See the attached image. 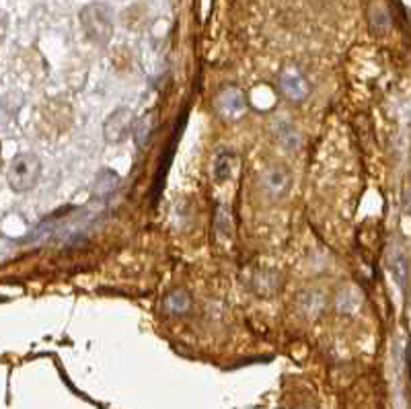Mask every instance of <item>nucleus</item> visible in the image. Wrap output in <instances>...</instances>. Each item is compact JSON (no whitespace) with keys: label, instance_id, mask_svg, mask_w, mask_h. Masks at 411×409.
<instances>
[{"label":"nucleus","instance_id":"obj_1","mask_svg":"<svg viewBox=\"0 0 411 409\" xmlns=\"http://www.w3.org/2000/svg\"><path fill=\"white\" fill-rule=\"evenodd\" d=\"M42 177V161L33 152H19L6 167V183L13 191L25 193L33 189Z\"/></svg>","mask_w":411,"mask_h":409},{"label":"nucleus","instance_id":"obj_2","mask_svg":"<svg viewBox=\"0 0 411 409\" xmlns=\"http://www.w3.org/2000/svg\"><path fill=\"white\" fill-rule=\"evenodd\" d=\"M81 25L85 29V35L97 46H105L113 38V13L107 4H87L81 10Z\"/></svg>","mask_w":411,"mask_h":409},{"label":"nucleus","instance_id":"obj_3","mask_svg":"<svg viewBox=\"0 0 411 409\" xmlns=\"http://www.w3.org/2000/svg\"><path fill=\"white\" fill-rule=\"evenodd\" d=\"M136 118L130 107H120L109 113V118L103 124V138L107 144H122L124 140L134 132Z\"/></svg>","mask_w":411,"mask_h":409},{"label":"nucleus","instance_id":"obj_4","mask_svg":"<svg viewBox=\"0 0 411 409\" xmlns=\"http://www.w3.org/2000/svg\"><path fill=\"white\" fill-rule=\"evenodd\" d=\"M277 85H280V91L284 93V97L294 101V103L305 101L309 97V91H311L307 79L303 77V72L296 66L282 68V72L277 77Z\"/></svg>","mask_w":411,"mask_h":409},{"label":"nucleus","instance_id":"obj_5","mask_svg":"<svg viewBox=\"0 0 411 409\" xmlns=\"http://www.w3.org/2000/svg\"><path fill=\"white\" fill-rule=\"evenodd\" d=\"M216 105V111L225 118V120H230V122H236L243 118L245 109H247V101H245V95L234 89V87H229L225 91L220 93L214 101Z\"/></svg>","mask_w":411,"mask_h":409},{"label":"nucleus","instance_id":"obj_6","mask_svg":"<svg viewBox=\"0 0 411 409\" xmlns=\"http://www.w3.org/2000/svg\"><path fill=\"white\" fill-rule=\"evenodd\" d=\"M290 183H292V175L284 165H272L261 175V187L272 198H282L290 189Z\"/></svg>","mask_w":411,"mask_h":409},{"label":"nucleus","instance_id":"obj_7","mask_svg":"<svg viewBox=\"0 0 411 409\" xmlns=\"http://www.w3.org/2000/svg\"><path fill=\"white\" fill-rule=\"evenodd\" d=\"M191 309V294L185 288H175L163 298V311L167 315H185Z\"/></svg>","mask_w":411,"mask_h":409},{"label":"nucleus","instance_id":"obj_8","mask_svg":"<svg viewBox=\"0 0 411 409\" xmlns=\"http://www.w3.org/2000/svg\"><path fill=\"white\" fill-rule=\"evenodd\" d=\"M389 272L393 275L395 284L399 286V290H405L408 288V282H410V262L405 257L403 251L395 249L391 251L389 255Z\"/></svg>","mask_w":411,"mask_h":409},{"label":"nucleus","instance_id":"obj_9","mask_svg":"<svg viewBox=\"0 0 411 409\" xmlns=\"http://www.w3.org/2000/svg\"><path fill=\"white\" fill-rule=\"evenodd\" d=\"M232 167H234V152L229 148H220L214 154V163H212V173L214 179L218 183H225L232 175Z\"/></svg>","mask_w":411,"mask_h":409},{"label":"nucleus","instance_id":"obj_10","mask_svg":"<svg viewBox=\"0 0 411 409\" xmlns=\"http://www.w3.org/2000/svg\"><path fill=\"white\" fill-rule=\"evenodd\" d=\"M154 126H156L154 113H146V115H142L140 120H136V126H134L132 138H134L138 148H144V146L150 142V136H152V132H154Z\"/></svg>","mask_w":411,"mask_h":409},{"label":"nucleus","instance_id":"obj_11","mask_svg":"<svg viewBox=\"0 0 411 409\" xmlns=\"http://www.w3.org/2000/svg\"><path fill=\"white\" fill-rule=\"evenodd\" d=\"M275 138L284 148H296L298 146V132L292 126V122H288L286 118H280L275 122Z\"/></svg>","mask_w":411,"mask_h":409},{"label":"nucleus","instance_id":"obj_12","mask_svg":"<svg viewBox=\"0 0 411 409\" xmlns=\"http://www.w3.org/2000/svg\"><path fill=\"white\" fill-rule=\"evenodd\" d=\"M118 175L111 171H101V175L97 177V185H95V195L97 200H107L115 189H118Z\"/></svg>","mask_w":411,"mask_h":409},{"label":"nucleus","instance_id":"obj_13","mask_svg":"<svg viewBox=\"0 0 411 409\" xmlns=\"http://www.w3.org/2000/svg\"><path fill=\"white\" fill-rule=\"evenodd\" d=\"M214 227H216V232H220L223 236H230V234H232V223H230V214L225 206H216Z\"/></svg>","mask_w":411,"mask_h":409},{"label":"nucleus","instance_id":"obj_14","mask_svg":"<svg viewBox=\"0 0 411 409\" xmlns=\"http://www.w3.org/2000/svg\"><path fill=\"white\" fill-rule=\"evenodd\" d=\"M405 204H408V210H410V214H411V191L408 193V200H405Z\"/></svg>","mask_w":411,"mask_h":409}]
</instances>
